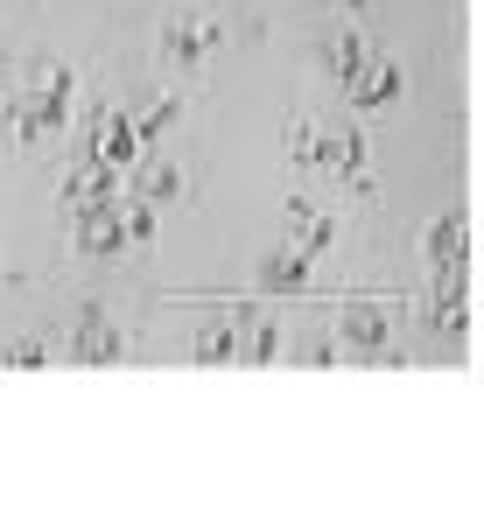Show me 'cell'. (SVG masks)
Returning a JSON list of instances; mask_svg holds the SVG:
<instances>
[{"mask_svg":"<svg viewBox=\"0 0 484 512\" xmlns=\"http://www.w3.org/2000/svg\"><path fill=\"white\" fill-rule=\"evenodd\" d=\"M183 190H190V176H183V162H155V169L141 176V190H134V197H148V204L162 211V204H176Z\"/></svg>","mask_w":484,"mask_h":512,"instance_id":"14","label":"cell"},{"mask_svg":"<svg viewBox=\"0 0 484 512\" xmlns=\"http://www.w3.org/2000/svg\"><path fill=\"white\" fill-rule=\"evenodd\" d=\"M218 50H225V22H211V15H183V22L162 29V64L169 71H197Z\"/></svg>","mask_w":484,"mask_h":512,"instance_id":"1","label":"cell"},{"mask_svg":"<svg viewBox=\"0 0 484 512\" xmlns=\"http://www.w3.org/2000/svg\"><path fill=\"white\" fill-rule=\"evenodd\" d=\"M190 358H197V365H239V316H211V323L197 330Z\"/></svg>","mask_w":484,"mask_h":512,"instance_id":"12","label":"cell"},{"mask_svg":"<svg viewBox=\"0 0 484 512\" xmlns=\"http://www.w3.org/2000/svg\"><path fill=\"white\" fill-rule=\"evenodd\" d=\"M344 99H351L358 113H386V106H400V99H407V71H400L393 57H372V64L344 85Z\"/></svg>","mask_w":484,"mask_h":512,"instance_id":"4","label":"cell"},{"mask_svg":"<svg viewBox=\"0 0 484 512\" xmlns=\"http://www.w3.org/2000/svg\"><path fill=\"white\" fill-rule=\"evenodd\" d=\"M113 197H120V169H106V162H85V169L64 176V204L71 211H106Z\"/></svg>","mask_w":484,"mask_h":512,"instance_id":"7","label":"cell"},{"mask_svg":"<svg viewBox=\"0 0 484 512\" xmlns=\"http://www.w3.org/2000/svg\"><path fill=\"white\" fill-rule=\"evenodd\" d=\"M288 239L309 246V253H330V246H337V218L316 211L309 197H288Z\"/></svg>","mask_w":484,"mask_h":512,"instance_id":"10","label":"cell"},{"mask_svg":"<svg viewBox=\"0 0 484 512\" xmlns=\"http://www.w3.org/2000/svg\"><path fill=\"white\" fill-rule=\"evenodd\" d=\"M281 358V323L274 316H239V365H274Z\"/></svg>","mask_w":484,"mask_h":512,"instance_id":"13","label":"cell"},{"mask_svg":"<svg viewBox=\"0 0 484 512\" xmlns=\"http://www.w3.org/2000/svg\"><path fill=\"white\" fill-rule=\"evenodd\" d=\"M365 64H372V43H365L358 29H337V36L323 43V71H330L337 85H351V78H358Z\"/></svg>","mask_w":484,"mask_h":512,"instance_id":"11","label":"cell"},{"mask_svg":"<svg viewBox=\"0 0 484 512\" xmlns=\"http://www.w3.org/2000/svg\"><path fill=\"white\" fill-rule=\"evenodd\" d=\"M113 225H120V246H127V253H148L155 232H162V211H155L148 197L120 190V197H113Z\"/></svg>","mask_w":484,"mask_h":512,"instance_id":"8","label":"cell"},{"mask_svg":"<svg viewBox=\"0 0 484 512\" xmlns=\"http://www.w3.org/2000/svg\"><path fill=\"white\" fill-rule=\"evenodd\" d=\"M421 253H428V267H435V274H470V211H463V204H449V211L421 232Z\"/></svg>","mask_w":484,"mask_h":512,"instance_id":"2","label":"cell"},{"mask_svg":"<svg viewBox=\"0 0 484 512\" xmlns=\"http://www.w3.org/2000/svg\"><path fill=\"white\" fill-rule=\"evenodd\" d=\"M127 351V330H113L106 323V309L99 302H85L78 309V323H71V365H113Z\"/></svg>","mask_w":484,"mask_h":512,"instance_id":"3","label":"cell"},{"mask_svg":"<svg viewBox=\"0 0 484 512\" xmlns=\"http://www.w3.org/2000/svg\"><path fill=\"white\" fill-rule=\"evenodd\" d=\"M176 113H183V99H176V92H162V99H155V106L134 120V127H141V141H162V134L176 127Z\"/></svg>","mask_w":484,"mask_h":512,"instance_id":"15","label":"cell"},{"mask_svg":"<svg viewBox=\"0 0 484 512\" xmlns=\"http://www.w3.org/2000/svg\"><path fill=\"white\" fill-rule=\"evenodd\" d=\"M337 344H344V351H365V358H386V344H393V316H386L379 302H351V309L337 316Z\"/></svg>","mask_w":484,"mask_h":512,"instance_id":"5","label":"cell"},{"mask_svg":"<svg viewBox=\"0 0 484 512\" xmlns=\"http://www.w3.org/2000/svg\"><path fill=\"white\" fill-rule=\"evenodd\" d=\"M92 162L134 169V162H141V127H134L127 113H99V120H92Z\"/></svg>","mask_w":484,"mask_h":512,"instance_id":"6","label":"cell"},{"mask_svg":"<svg viewBox=\"0 0 484 512\" xmlns=\"http://www.w3.org/2000/svg\"><path fill=\"white\" fill-rule=\"evenodd\" d=\"M0 365H15V372H43V365H50V344H43V337H22V344L0 351Z\"/></svg>","mask_w":484,"mask_h":512,"instance_id":"16","label":"cell"},{"mask_svg":"<svg viewBox=\"0 0 484 512\" xmlns=\"http://www.w3.org/2000/svg\"><path fill=\"white\" fill-rule=\"evenodd\" d=\"M309 267H316V253L288 239V246H274V253L260 260V288H267V295H295V288H309Z\"/></svg>","mask_w":484,"mask_h":512,"instance_id":"9","label":"cell"},{"mask_svg":"<svg viewBox=\"0 0 484 512\" xmlns=\"http://www.w3.org/2000/svg\"><path fill=\"white\" fill-rule=\"evenodd\" d=\"M316 141H323L316 120H288V155H295L302 169H316Z\"/></svg>","mask_w":484,"mask_h":512,"instance_id":"17","label":"cell"}]
</instances>
